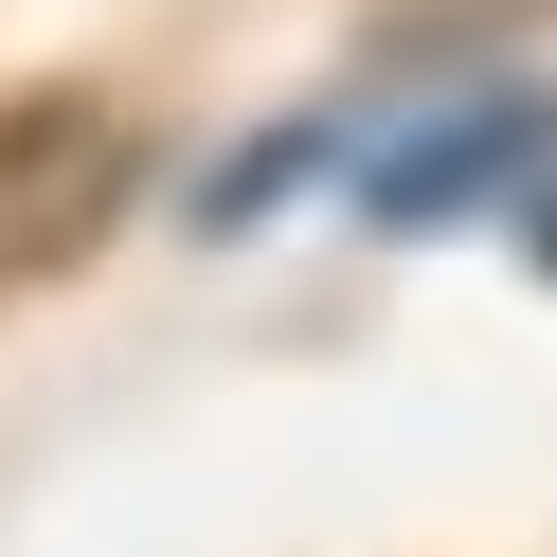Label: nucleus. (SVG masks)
Listing matches in <instances>:
<instances>
[{
  "label": "nucleus",
  "instance_id": "1",
  "mask_svg": "<svg viewBox=\"0 0 557 557\" xmlns=\"http://www.w3.org/2000/svg\"><path fill=\"white\" fill-rule=\"evenodd\" d=\"M540 181H557V90L540 73H485L413 126H342V216H377V234H449V216L540 198Z\"/></svg>",
  "mask_w": 557,
  "mask_h": 557
},
{
  "label": "nucleus",
  "instance_id": "2",
  "mask_svg": "<svg viewBox=\"0 0 557 557\" xmlns=\"http://www.w3.org/2000/svg\"><path fill=\"white\" fill-rule=\"evenodd\" d=\"M521 252H540V270H557V181H540V198H521Z\"/></svg>",
  "mask_w": 557,
  "mask_h": 557
}]
</instances>
